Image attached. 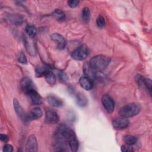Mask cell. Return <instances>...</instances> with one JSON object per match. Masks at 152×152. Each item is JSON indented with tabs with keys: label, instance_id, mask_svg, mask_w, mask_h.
<instances>
[{
	"label": "cell",
	"instance_id": "6da1fadb",
	"mask_svg": "<svg viewBox=\"0 0 152 152\" xmlns=\"http://www.w3.org/2000/svg\"><path fill=\"white\" fill-rule=\"evenodd\" d=\"M110 58L103 55H98L93 56L90 61V66L96 71L104 69L109 64Z\"/></svg>",
	"mask_w": 152,
	"mask_h": 152
},
{
	"label": "cell",
	"instance_id": "7a4b0ae2",
	"mask_svg": "<svg viewBox=\"0 0 152 152\" xmlns=\"http://www.w3.org/2000/svg\"><path fill=\"white\" fill-rule=\"evenodd\" d=\"M141 110V106L139 104L131 103L122 107L118 113L119 115L124 118H131L138 115Z\"/></svg>",
	"mask_w": 152,
	"mask_h": 152
},
{
	"label": "cell",
	"instance_id": "3957f363",
	"mask_svg": "<svg viewBox=\"0 0 152 152\" xmlns=\"http://www.w3.org/2000/svg\"><path fill=\"white\" fill-rule=\"evenodd\" d=\"M88 55V50L87 48L82 45L79 46L71 53V57L77 61H82L85 59Z\"/></svg>",
	"mask_w": 152,
	"mask_h": 152
},
{
	"label": "cell",
	"instance_id": "277c9868",
	"mask_svg": "<svg viewBox=\"0 0 152 152\" xmlns=\"http://www.w3.org/2000/svg\"><path fill=\"white\" fill-rule=\"evenodd\" d=\"M101 101L103 107L108 113L113 112L115 109V102L109 95H103L102 97Z\"/></svg>",
	"mask_w": 152,
	"mask_h": 152
},
{
	"label": "cell",
	"instance_id": "5b68a950",
	"mask_svg": "<svg viewBox=\"0 0 152 152\" xmlns=\"http://www.w3.org/2000/svg\"><path fill=\"white\" fill-rule=\"evenodd\" d=\"M66 141L68 142L69 147L70 148L72 151L75 152L78 150V146H79L78 141L75 132L72 129H71L66 138Z\"/></svg>",
	"mask_w": 152,
	"mask_h": 152
},
{
	"label": "cell",
	"instance_id": "8992f818",
	"mask_svg": "<svg viewBox=\"0 0 152 152\" xmlns=\"http://www.w3.org/2000/svg\"><path fill=\"white\" fill-rule=\"evenodd\" d=\"M42 115V112L40 108L34 107L31 109L28 113H26L23 120L26 122L31 121L39 119Z\"/></svg>",
	"mask_w": 152,
	"mask_h": 152
},
{
	"label": "cell",
	"instance_id": "52a82bcc",
	"mask_svg": "<svg viewBox=\"0 0 152 152\" xmlns=\"http://www.w3.org/2000/svg\"><path fill=\"white\" fill-rule=\"evenodd\" d=\"M129 125V121L126 118L121 116L116 118L112 121L113 127L116 129H123L127 128Z\"/></svg>",
	"mask_w": 152,
	"mask_h": 152
},
{
	"label": "cell",
	"instance_id": "ba28073f",
	"mask_svg": "<svg viewBox=\"0 0 152 152\" xmlns=\"http://www.w3.org/2000/svg\"><path fill=\"white\" fill-rule=\"evenodd\" d=\"M37 141L34 135H31L26 144V151L28 152H36L37 151Z\"/></svg>",
	"mask_w": 152,
	"mask_h": 152
},
{
	"label": "cell",
	"instance_id": "9c48e42d",
	"mask_svg": "<svg viewBox=\"0 0 152 152\" xmlns=\"http://www.w3.org/2000/svg\"><path fill=\"white\" fill-rule=\"evenodd\" d=\"M21 88L26 94H27L31 90L36 88L31 80L27 77L24 78L21 81Z\"/></svg>",
	"mask_w": 152,
	"mask_h": 152
},
{
	"label": "cell",
	"instance_id": "30bf717a",
	"mask_svg": "<svg viewBox=\"0 0 152 152\" xmlns=\"http://www.w3.org/2000/svg\"><path fill=\"white\" fill-rule=\"evenodd\" d=\"M51 39L52 40L56 42L58 44L57 47L59 49H63L65 47L66 41L64 37L59 33H55L51 35Z\"/></svg>",
	"mask_w": 152,
	"mask_h": 152
},
{
	"label": "cell",
	"instance_id": "8fae6325",
	"mask_svg": "<svg viewBox=\"0 0 152 152\" xmlns=\"http://www.w3.org/2000/svg\"><path fill=\"white\" fill-rule=\"evenodd\" d=\"M45 120L48 123L56 124L59 121V116L56 112L52 110H49L46 112Z\"/></svg>",
	"mask_w": 152,
	"mask_h": 152
},
{
	"label": "cell",
	"instance_id": "7c38bea8",
	"mask_svg": "<svg viewBox=\"0 0 152 152\" xmlns=\"http://www.w3.org/2000/svg\"><path fill=\"white\" fill-rule=\"evenodd\" d=\"M80 86L86 90H90L93 88V80L87 77H82L79 80Z\"/></svg>",
	"mask_w": 152,
	"mask_h": 152
},
{
	"label": "cell",
	"instance_id": "4fadbf2b",
	"mask_svg": "<svg viewBox=\"0 0 152 152\" xmlns=\"http://www.w3.org/2000/svg\"><path fill=\"white\" fill-rule=\"evenodd\" d=\"M30 97L31 101L33 104L38 105L42 103V97L40 95L37 93L36 88L30 91L27 94Z\"/></svg>",
	"mask_w": 152,
	"mask_h": 152
},
{
	"label": "cell",
	"instance_id": "5bb4252c",
	"mask_svg": "<svg viewBox=\"0 0 152 152\" xmlns=\"http://www.w3.org/2000/svg\"><path fill=\"white\" fill-rule=\"evenodd\" d=\"M83 71L86 77L90 78L91 80H93L96 77V72L95 71L90 65L89 63H86L83 66Z\"/></svg>",
	"mask_w": 152,
	"mask_h": 152
},
{
	"label": "cell",
	"instance_id": "9a60e30c",
	"mask_svg": "<svg viewBox=\"0 0 152 152\" xmlns=\"http://www.w3.org/2000/svg\"><path fill=\"white\" fill-rule=\"evenodd\" d=\"M48 102L50 105L55 107H61L63 105V101L59 97L54 96L50 95L47 97Z\"/></svg>",
	"mask_w": 152,
	"mask_h": 152
},
{
	"label": "cell",
	"instance_id": "2e32d148",
	"mask_svg": "<svg viewBox=\"0 0 152 152\" xmlns=\"http://www.w3.org/2000/svg\"><path fill=\"white\" fill-rule=\"evenodd\" d=\"M13 105H14V110L17 114V115L20 117L21 119H24L26 113L24 112V110L21 106L20 105L19 102L17 99H14L13 100Z\"/></svg>",
	"mask_w": 152,
	"mask_h": 152
},
{
	"label": "cell",
	"instance_id": "e0dca14e",
	"mask_svg": "<svg viewBox=\"0 0 152 152\" xmlns=\"http://www.w3.org/2000/svg\"><path fill=\"white\" fill-rule=\"evenodd\" d=\"M43 76H44L46 82L51 86H53L56 81V78L55 75L52 71H50L49 70L46 69L43 74Z\"/></svg>",
	"mask_w": 152,
	"mask_h": 152
},
{
	"label": "cell",
	"instance_id": "ac0fdd59",
	"mask_svg": "<svg viewBox=\"0 0 152 152\" xmlns=\"http://www.w3.org/2000/svg\"><path fill=\"white\" fill-rule=\"evenodd\" d=\"M75 99L78 105L81 107H84L87 104V99L82 93H77L75 96Z\"/></svg>",
	"mask_w": 152,
	"mask_h": 152
},
{
	"label": "cell",
	"instance_id": "d6986e66",
	"mask_svg": "<svg viewBox=\"0 0 152 152\" xmlns=\"http://www.w3.org/2000/svg\"><path fill=\"white\" fill-rule=\"evenodd\" d=\"M24 45L26 48V50H27L28 52L30 53V54L31 55H35V50H34V48L33 47V42L30 40H28L27 38L25 37L24 38Z\"/></svg>",
	"mask_w": 152,
	"mask_h": 152
},
{
	"label": "cell",
	"instance_id": "ffe728a7",
	"mask_svg": "<svg viewBox=\"0 0 152 152\" xmlns=\"http://www.w3.org/2000/svg\"><path fill=\"white\" fill-rule=\"evenodd\" d=\"M124 141L126 143V144L128 145H132L136 144L137 141V138L133 135H125L123 137Z\"/></svg>",
	"mask_w": 152,
	"mask_h": 152
},
{
	"label": "cell",
	"instance_id": "44dd1931",
	"mask_svg": "<svg viewBox=\"0 0 152 152\" xmlns=\"http://www.w3.org/2000/svg\"><path fill=\"white\" fill-rule=\"evenodd\" d=\"M81 16L84 21H85L86 23L88 21L90 16V11L88 7H86L83 9Z\"/></svg>",
	"mask_w": 152,
	"mask_h": 152
},
{
	"label": "cell",
	"instance_id": "7402d4cb",
	"mask_svg": "<svg viewBox=\"0 0 152 152\" xmlns=\"http://www.w3.org/2000/svg\"><path fill=\"white\" fill-rule=\"evenodd\" d=\"M26 32L29 37H33L36 34V29L31 25H27L26 27Z\"/></svg>",
	"mask_w": 152,
	"mask_h": 152
},
{
	"label": "cell",
	"instance_id": "603a6c76",
	"mask_svg": "<svg viewBox=\"0 0 152 152\" xmlns=\"http://www.w3.org/2000/svg\"><path fill=\"white\" fill-rule=\"evenodd\" d=\"M53 15L58 20H62L65 17V13L62 11H61V10H60L59 9H56L53 11Z\"/></svg>",
	"mask_w": 152,
	"mask_h": 152
},
{
	"label": "cell",
	"instance_id": "cb8c5ba5",
	"mask_svg": "<svg viewBox=\"0 0 152 152\" xmlns=\"http://www.w3.org/2000/svg\"><path fill=\"white\" fill-rule=\"evenodd\" d=\"M10 20L14 24H21L23 22V18L18 15H13L10 17Z\"/></svg>",
	"mask_w": 152,
	"mask_h": 152
},
{
	"label": "cell",
	"instance_id": "d4e9b609",
	"mask_svg": "<svg viewBox=\"0 0 152 152\" xmlns=\"http://www.w3.org/2000/svg\"><path fill=\"white\" fill-rule=\"evenodd\" d=\"M96 24L99 28H102L105 24V20L103 16L99 15L96 19Z\"/></svg>",
	"mask_w": 152,
	"mask_h": 152
},
{
	"label": "cell",
	"instance_id": "484cf974",
	"mask_svg": "<svg viewBox=\"0 0 152 152\" xmlns=\"http://www.w3.org/2000/svg\"><path fill=\"white\" fill-rule=\"evenodd\" d=\"M142 86L145 87L150 93L151 90V80L150 79H147L144 78Z\"/></svg>",
	"mask_w": 152,
	"mask_h": 152
},
{
	"label": "cell",
	"instance_id": "4316f807",
	"mask_svg": "<svg viewBox=\"0 0 152 152\" xmlns=\"http://www.w3.org/2000/svg\"><path fill=\"white\" fill-rule=\"evenodd\" d=\"M18 62L21 63V64H27V58L24 55V53H23V52H21L20 54H19V56H18Z\"/></svg>",
	"mask_w": 152,
	"mask_h": 152
},
{
	"label": "cell",
	"instance_id": "83f0119b",
	"mask_svg": "<svg viewBox=\"0 0 152 152\" xmlns=\"http://www.w3.org/2000/svg\"><path fill=\"white\" fill-rule=\"evenodd\" d=\"M80 1L78 0H69L68 1V5L71 8H75L78 6Z\"/></svg>",
	"mask_w": 152,
	"mask_h": 152
},
{
	"label": "cell",
	"instance_id": "f1b7e54d",
	"mask_svg": "<svg viewBox=\"0 0 152 152\" xmlns=\"http://www.w3.org/2000/svg\"><path fill=\"white\" fill-rule=\"evenodd\" d=\"M121 150L123 152H130L133 151V148H132L130 147V145H128L126 144V145H122L121 148Z\"/></svg>",
	"mask_w": 152,
	"mask_h": 152
},
{
	"label": "cell",
	"instance_id": "f546056e",
	"mask_svg": "<svg viewBox=\"0 0 152 152\" xmlns=\"http://www.w3.org/2000/svg\"><path fill=\"white\" fill-rule=\"evenodd\" d=\"M13 151V147L10 144H5L3 148V151L4 152H12Z\"/></svg>",
	"mask_w": 152,
	"mask_h": 152
},
{
	"label": "cell",
	"instance_id": "4dcf8cb0",
	"mask_svg": "<svg viewBox=\"0 0 152 152\" xmlns=\"http://www.w3.org/2000/svg\"><path fill=\"white\" fill-rule=\"evenodd\" d=\"M59 77L61 79V80L63 81H66L67 80V75L63 72L61 71L59 74H58Z\"/></svg>",
	"mask_w": 152,
	"mask_h": 152
},
{
	"label": "cell",
	"instance_id": "1f68e13d",
	"mask_svg": "<svg viewBox=\"0 0 152 152\" xmlns=\"http://www.w3.org/2000/svg\"><path fill=\"white\" fill-rule=\"evenodd\" d=\"M0 139H1V141L6 142H7L8 141L9 138H8L7 135L4 134H0Z\"/></svg>",
	"mask_w": 152,
	"mask_h": 152
}]
</instances>
